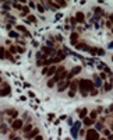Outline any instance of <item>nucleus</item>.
<instances>
[{"label":"nucleus","mask_w":113,"mask_h":140,"mask_svg":"<svg viewBox=\"0 0 113 140\" xmlns=\"http://www.w3.org/2000/svg\"><path fill=\"white\" fill-rule=\"evenodd\" d=\"M74 95H75V93H74V91H71V90L68 91V97H70V98H73Z\"/></svg>","instance_id":"nucleus-34"},{"label":"nucleus","mask_w":113,"mask_h":140,"mask_svg":"<svg viewBox=\"0 0 113 140\" xmlns=\"http://www.w3.org/2000/svg\"><path fill=\"white\" fill-rule=\"evenodd\" d=\"M13 140H21V139H20V137H14Z\"/></svg>","instance_id":"nucleus-47"},{"label":"nucleus","mask_w":113,"mask_h":140,"mask_svg":"<svg viewBox=\"0 0 113 140\" xmlns=\"http://www.w3.org/2000/svg\"><path fill=\"white\" fill-rule=\"evenodd\" d=\"M0 49H1V48H0Z\"/></svg>","instance_id":"nucleus-52"},{"label":"nucleus","mask_w":113,"mask_h":140,"mask_svg":"<svg viewBox=\"0 0 113 140\" xmlns=\"http://www.w3.org/2000/svg\"><path fill=\"white\" fill-rule=\"evenodd\" d=\"M78 86H80V83H78L77 80H74V81H71V83H70V90L75 93V91H77V88H78Z\"/></svg>","instance_id":"nucleus-10"},{"label":"nucleus","mask_w":113,"mask_h":140,"mask_svg":"<svg viewBox=\"0 0 113 140\" xmlns=\"http://www.w3.org/2000/svg\"><path fill=\"white\" fill-rule=\"evenodd\" d=\"M85 139L87 140H99V132L96 129H88L87 130V135H85Z\"/></svg>","instance_id":"nucleus-2"},{"label":"nucleus","mask_w":113,"mask_h":140,"mask_svg":"<svg viewBox=\"0 0 113 140\" xmlns=\"http://www.w3.org/2000/svg\"><path fill=\"white\" fill-rule=\"evenodd\" d=\"M17 30H18V31H21V32H24V35H25V36H29V32L27 31V28H25L24 25H17Z\"/></svg>","instance_id":"nucleus-14"},{"label":"nucleus","mask_w":113,"mask_h":140,"mask_svg":"<svg viewBox=\"0 0 113 140\" xmlns=\"http://www.w3.org/2000/svg\"><path fill=\"white\" fill-rule=\"evenodd\" d=\"M103 135H106V136H110V130H109V129H105V130H103Z\"/></svg>","instance_id":"nucleus-33"},{"label":"nucleus","mask_w":113,"mask_h":140,"mask_svg":"<svg viewBox=\"0 0 113 140\" xmlns=\"http://www.w3.org/2000/svg\"><path fill=\"white\" fill-rule=\"evenodd\" d=\"M7 113H8L11 118H17V116H18V112H17V111H13V109H8Z\"/></svg>","instance_id":"nucleus-20"},{"label":"nucleus","mask_w":113,"mask_h":140,"mask_svg":"<svg viewBox=\"0 0 113 140\" xmlns=\"http://www.w3.org/2000/svg\"><path fill=\"white\" fill-rule=\"evenodd\" d=\"M42 74H48V67H43V70H42Z\"/></svg>","instance_id":"nucleus-37"},{"label":"nucleus","mask_w":113,"mask_h":140,"mask_svg":"<svg viewBox=\"0 0 113 140\" xmlns=\"http://www.w3.org/2000/svg\"><path fill=\"white\" fill-rule=\"evenodd\" d=\"M82 121H84V125H87V126H91V125H94V123H95V121H92V119H91L89 116H87V118H84Z\"/></svg>","instance_id":"nucleus-15"},{"label":"nucleus","mask_w":113,"mask_h":140,"mask_svg":"<svg viewBox=\"0 0 113 140\" xmlns=\"http://www.w3.org/2000/svg\"><path fill=\"white\" fill-rule=\"evenodd\" d=\"M113 111V105H110V107H109V109H106V112H112Z\"/></svg>","instance_id":"nucleus-42"},{"label":"nucleus","mask_w":113,"mask_h":140,"mask_svg":"<svg viewBox=\"0 0 113 140\" xmlns=\"http://www.w3.org/2000/svg\"><path fill=\"white\" fill-rule=\"evenodd\" d=\"M48 6H52V7H54V9H59V7H60L59 3H56V1H48Z\"/></svg>","instance_id":"nucleus-23"},{"label":"nucleus","mask_w":113,"mask_h":140,"mask_svg":"<svg viewBox=\"0 0 113 140\" xmlns=\"http://www.w3.org/2000/svg\"><path fill=\"white\" fill-rule=\"evenodd\" d=\"M68 125H70V126H73V119H71V118L68 119Z\"/></svg>","instance_id":"nucleus-44"},{"label":"nucleus","mask_w":113,"mask_h":140,"mask_svg":"<svg viewBox=\"0 0 113 140\" xmlns=\"http://www.w3.org/2000/svg\"><path fill=\"white\" fill-rule=\"evenodd\" d=\"M95 86H96V87H100V86H102V83H100V80H99V78L96 77V76H95Z\"/></svg>","instance_id":"nucleus-28"},{"label":"nucleus","mask_w":113,"mask_h":140,"mask_svg":"<svg viewBox=\"0 0 113 140\" xmlns=\"http://www.w3.org/2000/svg\"><path fill=\"white\" fill-rule=\"evenodd\" d=\"M0 59H6V50L3 48L0 49Z\"/></svg>","instance_id":"nucleus-25"},{"label":"nucleus","mask_w":113,"mask_h":140,"mask_svg":"<svg viewBox=\"0 0 113 140\" xmlns=\"http://www.w3.org/2000/svg\"><path fill=\"white\" fill-rule=\"evenodd\" d=\"M21 14H22V16H29V7L24 6V7H22V10H21Z\"/></svg>","instance_id":"nucleus-18"},{"label":"nucleus","mask_w":113,"mask_h":140,"mask_svg":"<svg viewBox=\"0 0 113 140\" xmlns=\"http://www.w3.org/2000/svg\"><path fill=\"white\" fill-rule=\"evenodd\" d=\"M78 73H81V66H75V67H73V69H71V72H70V74H71V76H77Z\"/></svg>","instance_id":"nucleus-12"},{"label":"nucleus","mask_w":113,"mask_h":140,"mask_svg":"<svg viewBox=\"0 0 113 140\" xmlns=\"http://www.w3.org/2000/svg\"><path fill=\"white\" fill-rule=\"evenodd\" d=\"M99 140H108V139H99Z\"/></svg>","instance_id":"nucleus-48"},{"label":"nucleus","mask_w":113,"mask_h":140,"mask_svg":"<svg viewBox=\"0 0 113 140\" xmlns=\"http://www.w3.org/2000/svg\"><path fill=\"white\" fill-rule=\"evenodd\" d=\"M13 6H14L16 9H18V10H22V7H24V6H21L20 3H13Z\"/></svg>","instance_id":"nucleus-29"},{"label":"nucleus","mask_w":113,"mask_h":140,"mask_svg":"<svg viewBox=\"0 0 113 140\" xmlns=\"http://www.w3.org/2000/svg\"><path fill=\"white\" fill-rule=\"evenodd\" d=\"M1 80H3V78H1V77H0V83H1Z\"/></svg>","instance_id":"nucleus-50"},{"label":"nucleus","mask_w":113,"mask_h":140,"mask_svg":"<svg viewBox=\"0 0 113 140\" xmlns=\"http://www.w3.org/2000/svg\"><path fill=\"white\" fill-rule=\"evenodd\" d=\"M4 9H6V10H10V4H8V3H4Z\"/></svg>","instance_id":"nucleus-36"},{"label":"nucleus","mask_w":113,"mask_h":140,"mask_svg":"<svg viewBox=\"0 0 113 140\" xmlns=\"http://www.w3.org/2000/svg\"><path fill=\"white\" fill-rule=\"evenodd\" d=\"M38 10H39V13H43L45 11V7L42 6V3H38Z\"/></svg>","instance_id":"nucleus-26"},{"label":"nucleus","mask_w":113,"mask_h":140,"mask_svg":"<svg viewBox=\"0 0 113 140\" xmlns=\"http://www.w3.org/2000/svg\"><path fill=\"white\" fill-rule=\"evenodd\" d=\"M99 77L102 78V80H105V78H106V74H105V73H100V76H99Z\"/></svg>","instance_id":"nucleus-40"},{"label":"nucleus","mask_w":113,"mask_h":140,"mask_svg":"<svg viewBox=\"0 0 113 140\" xmlns=\"http://www.w3.org/2000/svg\"><path fill=\"white\" fill-rule=\"evenodd\" d=\"M95 14H96V18L100 16H103V10L100 7H95Z\"/></svg>","instance_id":"nucleus-19"},{"label":"nucleus","mask_w":113,"mask_h":140,"mask_svg":"<svg viewBox=\"0 0 113 140\" xmlns=\"http://www.w3.org/2000/svg\"><path fill=\"white\" fill-rule=\"evenodd\" d=\"M112 60H113V56H112Z\"/></svg>","instance_id":"nucleus-51"},{"label":"nucleus","mask_w":113,"mask_h":140,"mask_svg":"<svg viewBox=\"0 0 113 140\" xmlns=\"http://www.w3.org/2000/svg\"><path fill=\"white\" fill-rule=\"evenodd\" d=\"M78 115H80V118H87V115H88V109L87 108H82V109H78Z\"/></svg>","instance_id":"nucleus-13"},{"label":"nucleus","mask_w":113,"mask_h":140,"mask_svg":"<svg viewBox=\"0 0 113 140\" xmlns=\"http://www.w3.org/2000/svg\"><path fill=\"white\" fill-rule=\"evenodd\" d=\"M28 21H29V23H36V17L35 16H28Z\"/></svg>","instance_id":"nucleus-27"},{"label":"nucleus","mask_w":113,"mask_h":140,"mask_svg":"<svg viewBox=\"0 0 113 140\" xmlns=\"http://www.w3.org/2000/svg\"><path fill=\"white\" fill-rule=\"evenodd\" d=\"M17 52H20V53H24V52H25V49H24V48H17Z\"/></svg>","instance_id":"nucleus-35"},{"label":"nucleus","mask_w":113,"mask_h":140,"mask_svg":"<svg viewBox=\"0 0 113 140\" xmlns=\"http://www.w3.org/2000/svg\"><path fill=\"white\" fill-rule=\"evenodd\" d=\"M112 84H110V83H105V88H103V91H105V93H108V91H110V90H112Z\"/></svg>","instance_id":"nucleus-21"},{"label":"nucleus","mask_w":113,"mask_h":140,"mask_svg":"<svg viewBox=\"0 0 113 140\" xmlns=\"http://www.w3.org/2000/svg\"><path fill=\"white\" fill-rule=\"evenodd\" d=\"M56 72H57V67H56V66H49V67H48V77L54 76V74H56Z\"/></svg>","instance_id":"nucleus-9"},{"label":"nucleus","mask_w":113,"mask_h":140,"mask_svg":"<svg viewBox=\"0 0 113 140\" xmlns=\"http://www.w3.org/2000/svg\"><path fill=\"white\" fill-rule=\"evenodd\" d=\"M36 136H39V129L38 127H33L32 130L27 135V139H35Z\"/></svg>","instance_id":"nucleus-5"},{"label":"nucleus","mask_w":113,"mask_h":140,"mask_svg":"<svg viewBox=\"0 0 113 140\" xmlns=\"http://www.w3.org/2000/svg\"><path fill=\"white\" fill-rule=\"evenodd\" d=\"M10 36H11V38H18V34L14 32V31H11V32H10Z\"/></svg>","instance_id":"nucleus-31"},{"label":"nucleus","mask_w":113,"mask_h":140,"mask_svg":"<svg viewBox=\"0 0 113 140\" xmlns=\"http://www.w3.org/2000/svg\"><path fill=\"white\" fill-rule=\"evenodd\" d=\"M80 91L82 95H87L88 94V91H92L94 90V83L91 81V80H88V78H81L80 81Z\"/></svg>","instance_id":"nucleus-1"},{"label":"nucleus","mask_w":113,"mask_h":140,"mask_svg":"<svg viewBox=\"0 0 113 140\" xmlns=\"http://www.w3.org/2000/svg\"><path fill=\"white\" fill-rule=\"evenodd\" d=\"M33 140H43V137H42V136H36Z\"/></svg>","instance_id":"nucleus-43"},{"label":"nucleus","mask_w":113,"mask_h":140,"mask_svg":"<svg viewBox=\"0 0 113 140\" xmlns=\"http://www.w3.org/2000/svg\"><path fill=\"white\" fill-rule=\"evenodd\" d=\"M80 122H77V123L75 125H73V127H71V135H73V137H77V136H78V133H77V132H78V129H80Z\"/></svg>","instance_id":"nucleus-6"},{"label":"nucleus","mask_w":113,"mask_h":140,"mask_svg":"<svg viewBox=\"0 0 113 140\" xmlns=\"http://www.w3.org/2000/svg\"><path fill=\"white\" fill-rule=\"evenodd\" d=\"M59 6H67V3L66 1H59Z\"/></svg>","instance_id":"nucleus-41"},{"label":"nucleus","mask_w":113,"mask_h":140,"mask_svg":"<svg viewBox=\"0 0 113 140\" xmlns=\"http://www.w3.org/2000/svg\"><path fill=\"white\" fill-rule=\"evenodd\" d=\"M70 41H71L73 45H77V42H78V34H77V32H73V34L70 35Z\"/></svg>","instance_id":"nucleus-8"},{"label":"nucleus","mask_w":113,"mask_h":140,"mask_svg":"<svg viewBox=\"0 0 113 140\" xmlns=\"http://www.w3.org/2000/svg\"><path fill=\"white\" fill-rule=\"evenodd\" d=\"M75 48H77V49H84V50H89L88 45H87V44H84V42H81V44H77V45H75Z\"/></svg>","instance_id":"nucleus-16"},{"label":"nucleus","mask_w":113,"mask_h":140,"mask_svg":"<svg viewBox=\"0 0 113 140\" xmlns=\"http://www.w3.org/2000/svg\"><path fill=\"white\" fill-rule=\"evenodd\" d=\"M95 126H96V130H100V129L103 127V125H102V122H98V123L95 125Z\"/></svg>","instance_id":"nucleus-30"},{"label":"nucleus","mask_w":113,"mask_h":140,"mask_svg":"<svg viewBox=\"0 0 113 140\" xmlns=\"http://www.w3.org/2000/svg\"><path fill=\"white\" fill-rule=\"evenodd\" d=\"M56 83L53 81V78H50V80H48V83H46V86H48V88H53V86H54Z\"/></svg>","instance_id":"nucleus-22"},{"label":"nucleus","mask_w":113,"mask_h":140,"mask_svg":"<svg viewBox=\"0 0 113 140\" xmlns=\"http://www.w3.org/2000/svg\"><path fill=\"white\" fill-rule=\"evenodd\" d=\"M32 129H33V127H32V125H25V126L22 127V130H24V133H27V135H28V133H29V132H31Z\"/></svg>","instance_id":"nucleus-17"},{"label":"nucleus","mask_w":113,"mask_h":140,"mask_svg":"<svg viewBox=\"0 0 113 140\" xmlns=\"http://www.w3.org/2000/svg\"><path fill=\"white\" fill-rule=\"evenodd\" d=\"M42 52H43V55L48 58V56H52V55H54L53 52V48H48V46H45V48H42Z\"/></svg>","instance_id":"nucleus-7"},{"label":"nucleus","mask_w":113,"mask_h":140,"mask_svg":"<svg viewBox=\"0 0 113 140\" xmlns=\"http://www.w3.org/2000/svg\"><path fill=\"white\" fill-rule=\"evenodd\" d=\"M96 94H98V90H95V88L91 91V95H96Z\"/></svg>","instance_id":"nucleus-38"},{"label":"nucleus","mask_w":113,"mask_h":140,"mask_svg":"<svg viewBox=\"0 0 113 140\" xmlns=\"http://www.w3.org/2000/svg\"><path fill=\"white\" fill-rule=\"evenodd\" d=\"M112 132H113V123H112Z\"/></svg>","instance_id":"nucleus-49"},{"label":"nucleus","mask_w":113,"mask_h":140,"mask_svg":"<svg viewBox=\"0 0 113 140\" xmlns=\"http://www.w3.org/2000/svg\"><path fill=\"white\" fill-rule=\"evenodd\" d=\"M80 135L81 136H85L87 135V130H80Z\"/></svg>","instance_id":"nucleus-39"},{"label":"nucleus","mask_w":113,"mask_h":140,"mask_svg":"<svg viewBox=\"0 0 113 140\" xmlns=\"http://www.w3.org/2000/svg\"><path fill=\"white\" fill-rule=\"evenodd\" d=\"M22 125H24V121H21V119H14L13 123H11V127H13L14 130H18V129L22 127Z\"/></svg>","instance_id":"nucleus-4"},{"label":"nucleus","mask_w":113,"mask_h":140,"mask_svg":"<svg viewBox=\"0 0 113 140\" xmlns=\"http://www.w3.org/2000/svg\"><path fill=\"white\" fill-rule=\"evenodd\" d=\"M110 23H113V14H110Z\"/></svg>","instance_id":"nucleus-46"},{"label":"nucleus","mask_w":113,"mask_h":140,"mask_svg":"<svg viewBox=\"0 0 113 140\" xmlns=\"http://www.w3.org/2000/svg\"><path fill=\"white\" fill-rule=\"evenodd\" d=\"M108 140H113V135H110V136H109V139Z\"/></svg>","instance_id":"nucleus-45"},{"label":"nucleus","mask_w":113,"mask_h":140,"mask_svg":"<svg viewBox=\"0 0 113 140\" xmlns=\"http://www.w3.org/2000/svg\"><path fill=\"white\" fill-rule=\"evenodd\" d=\"M75 20H77V23H84V21H85V16H84V13L78 11V13L75 14Z\"/></svg>","instance_id":"nucleus-11"},{"label":"nucleus","mask_w":113,"mask_h":140,"mask_svg":"<svg viewBox=\"0 0 113 140\" xmlns=\"http://www.w3.org/2000/svg\"><path fill=\"white\" fill-rule=\"evenodd\" d=\"M96 116H98V112H96V111H92V112L89 113V118H91L92 121H95V119H96Z\"/></svg>","instance_id":"nucleus-24"},{"label":"nucleus","mask_w":113,"mask_h":140,"mask_svg":"<svg viewBox=\"0 0 113 140\" xmlns=\"http://www.w3.org/2000/svg\"><path fill=\"white\" fill-rule=\"evenodd\" d=\"M16 52H17V48L11 45V46H10V53H16Z\"/></svg>","instance_id":"nucleus-32"},{"label":"nucleus","mask_w":113,"mask_h":140,"mask_svg":"<svg viewBox=\"0 0 113 140\" xmlns=\"http://www.w3.org/2000/svg\"><path fill=\"white\" fill-rule=\"evenodd\" d=\"M68 86H70V81H68V80H66V81H60V83H59V86H57V91H59V93H63Z\"/></svg>","instance_id":"nucleus-3"}]
</instances>
